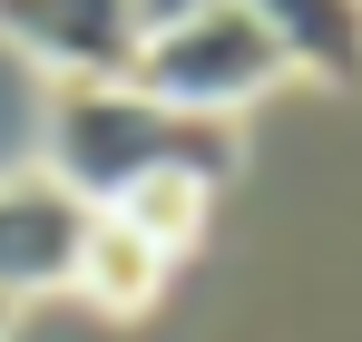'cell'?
<instances>
[{
    "label": "cell",
    "instance_id": "obj_7",
    "mask_svg": "<svg viewBox=\"0 0 362 342\" xmlns=\"http://www.w3.org/2000/svg\"><path fill=\"white\" fill-rule=\"evenodd\" d=\"M206 206H216V186H196V176H157V186H137V196H118L108 216H118V225H137L147 244H157V254H167V264H177L186 244L206 235Z\"/></svg>",
    "mask_w": 362,
    "mask_h": 342
},
{
    "label": "cell",
    "instance_id": "obj_8",
    "mask_svg": "<svg viewBox=\"0 0 362 342\" xmlns=\"http://www.w3.org/2000/svg\"><path fill=\"white\" fill-rule=\"evenodd\" d=\"M0 342H10V303H0Z\"/></svg>",
    "mask_w": 362,
    "mask_h": 342
},
{
    "label": "cell",
    "instance_id": "obj_6",
    "mask_svg": "<svg viewBox=\"0 0 362 342\" xmlns=\"http://www.w3.org/2000/svg\"><path fill=\"white\" fill-rule=\"evenodd\" d=\"M264 30L284 49V78H362V10L353 0H264Z\"/></svg>",
    "mask_w": 362,
    "mask_h": 342
},
{
    "label": "cell",
    "instance_id": "obj_4",
    "mask_svg": "<svg viewBox=\"0 0 362 342\" xmlns=\"http://www.w3.org/2000/svg\"><path fill=\"white\" fill-rule=\"evenodd\" d=\"M88 244V206L69 196L59 176H0V303L20 313L30 293H69Z\"/></svg>",
    "mask_w": 362,
    "mask_h": 342
},
{
    "label": "cell",
    "instance_id": "obj_2",
    "mask_svg": "<svg viewBox=\"0 0 362 342\" xmlns=\"http://www.w3.org/2000/svg\"><path fill=\"white\" fill-rule=\"evenodd\" d=\"M274 78H284V49L264 30V10L216 0V10H147V49H137L127 88H147L177 117H226L235 127V108L264 98Z\"/></svg>",
    "mask_w": 362,
    "mask_h": 342
},
{
    "label": "cell",
    "instance_id": "obj_1",
    "mask_svg": "<svg viewBox=\"0 0 362 342\" xmlns=\"http://www.w3.org/2000/svg\"><path fill=\"white\" fill-rule=\"evenodd\" d=\"M40 176H59L88 216H108L118 196L157 186V176L226 186L235 176V127L226 117H177L147 88H49V157H40Z\"/></svg>",
    "mask_w": 362,
    "mask_h": 342
},
{
    "label": "cell",
    "instance_id": "obj_3",
    "mask_svg": "<svg viewBox=\"0 0 362 342\" xmlns=\"http://www.w3.org/2000/svg\"><path fill=\"white\" fill-rule=\"evenodd\" d=\"M0 40L30 49L59 88H127L147 49V10L137 0H30V10H0Z\"/></svg>",
    "mask_w": 362,
    "mask_h": 342
},
{
    "label": "cell",
    "instance_id": "obj_5",
    "mask_svg": "<svg viewBox=\"0 0 362 342\" xmlns=\"http://www.w3.org/2000/svg\"><path fill=\"white\" fill-rule=\"evenodd\" d=\"M167 254L147 244L137 225H118V216H88V244H78V274H69V293H88L108 323H127V313H147L157 293H167Z\"/></svg>",
    "mask_w": 362,
    "mask_h": 342
}]
</instances>
